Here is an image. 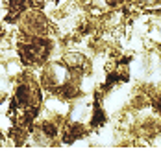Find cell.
I'll return each instance as SVG.
<instances>
[{"label": "cell", "instance_id": "3", "mask_svg": "<svg viewBox=\"0 0 161 151\" xmlns=\"http://www.w3.org/2000/svg\"><path fill=\"white\" fill-rule=\"evenodd\" d=\"M95 2L100 8H117L120 4V0H95Z\"/></svg>", "mask_w": 161, "mask_h": 151}, {"label": "cell", "instance_id": "2", "mask_svg": "<svg viewBox=\"0 0 161 151\" xmlns=\"http://www.w3.org/2000/svg\"><path fill=\"white\" fill-rule=\"evenodd\" d=\"M63 63L69 68L80 72V74H83V72L89 68V61H87V57H85L83 53H78V52H69V53H65Z\"/></svg>", "mask_w": 161, "mask_h": 151}, {"label": "cell", "instance_id": "1", "mask_svg": "<svg viewBox=\"0 0 161 151\" xmlns=\"http://www.w3.org/2000/svg\"><path fill=\"white\" fill-rule=\"evenodd\" d=\"M52 53V43L43 37H28L26 43L19 44V55L24 65H45Z\"/></svg>", "mask_w": 161, "mask_h": 151}]
</instances>
